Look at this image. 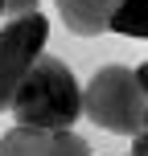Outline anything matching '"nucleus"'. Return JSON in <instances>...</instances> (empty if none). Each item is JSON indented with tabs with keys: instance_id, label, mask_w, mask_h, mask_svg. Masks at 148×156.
I'll use <instances>...</instances> for the list:
<instances>
[{
	"instance_id": "1",
	"label": "nucleus",
	"mask_w": 148,
	"mask_h": 156,
	"mask_svg": "<svg viewBox=\"0 0 148 156\" xmlns=\"http://www.w3.org/2000/svg\"><path fill=\"white\" fill-rule=\"evenodd\" d=\"M16 123L41 127V132H70L82 119V86H78L74 70L54 54H41L29 66L25 82L16 86L13 107Z\"/></svg>"
},
{
	"instance_id": "2",
	"label": "nucleus",
	"mask_w": 148,
	"mask_h": 156,
	"mask_svg": "<svg viewBox=\"0 0 148 156\" xmlns=\"http://www.w3.org/2000/svg\"><path fill=\"white\" fill-rule=\"evenodd\" d=\"M82 115L115 136H136L148 127V94L136 86L128 66H103L82 86Z\"/></svg>"
},
{
	"instance_id": "3",
	"label": "nucleus",
	"mask_w": 148,
	"mask_h": 156,
	"mask_svg": "<svg viewBox=\"0 0 148 156\" xmlns=\"http://www.w3.org/2000/svg\"><path fill=\"white\" fill-rule=\"evenodd\" d=\"M45 37H49V21L41 12H29V16H16L0 29V111L13 107V94L16 86L25 82L29 66L45 54Z\"/></svg>"
},
{
	"instance_id": "4",
	"label": "nucleus",
	"mask_w": 148,
	"mask_h": 156,
	"mask_svg": "<svg viewBox=\"0 0 148 156\" xmlns=\"http://www.w3.org/2000/svg\"><path fill=\"white\" fill-rule=\"evenodd\" d=\"M58 16L78 37H99V33H107V21H111L103 0H58Z\"/></svg>"
},
{
	"instance_id": "5",
	"label": "nucleus",
	"mask_w": 148,
	"mask_h": 156,
	"mask_svg": "<svg viewBox=\"0 0 148 156\" xmlns=\"http://www.w3.org/2000/svg\"><path fill=\"white\" fill-rule=\"evenodd\" d=\"M45 148H49V132L41 127L16 123L8 136H0V156H45Z\"/></svg>"
},
{
	"instance_id": "6",
	"label": "nucleus",
	"mask_w": 148,
	"mask_h": 156,
	"mask_svg": "<svg viewBox=\"0 0 148 156\" xmlns=\"http://www.w3.org/2000/svg\"><path fill=\"white\" fill-rule=\"evenodd\" d=\"M107 29L124 33V37H148V0H119Z\"/></svg>"
},
{
	"instance_id": "7",
	"label": "nucleus",
	"mask_w": 148,
	"mask_h": 156,
	"mask_svg": "<svg viewBox=\"0 0 148 156\" xmlns=\"http://www.w3.org/2000/svg\"><path fill=\"white\" fill-rule=\"evenodd\" d=\"M45 156H91V144L74 132H49V148Z\"/></svg>"
},
{
	"instance_id": "8",
	"label": "nucleus",
	"mask_w": 148,
	"mask_h": 156,
	"mask_svg": "<svg viewBox=\"0 0 148 156\" xmlns=\"http://www.w3.org/2000/svg\"><path fill=\"white\" fill-rule=\"evenodd\" d=\"M128 156H148V127L132 136V148H128Z\"/></svg>"
},
{
	"instance_id": "9",
	"label": "nucleus",
	"mask_w": 148,
	"mask_h": 156,
	"mask_svg": "<svg viewBox=\"0 0 148 156\" xmlns=\"http://www.w3.org/2000/svg\"><path fill=\"white\" fill-rule=\"evenodd\" d=\"M132 74H136V86H140V90L148 94V62H144V66H136Z\"/></svg>"
},
{
	"instance_id": "10",
	"label": "nucleus",
	"mask_w": 148,
	"mask_h": 156,
	"mask_svg": "<svg viewBox=\"0 0 148 156\" xmlns=\"http://www.w3.org/2000/svg\"><path fill=\"white\" fill-rule=\"evenodd\" d=\"M0 16H4V0H0Z\"/></svg>"
},
{
	"instance_id": "11",
	"label": "nucleus",
	"mask_w": 148,
	"mask_h": 156,
	"mask_svg": "<svg viewBox=\"0 0 148 156\" xmlns=\"http://www.w3.org/2000/svg\"><path fill=\"white\" fill-rule=\"evenodd\" d=\"M124 156H128V152H124Z\"/></svg>"
}]
</instances>
